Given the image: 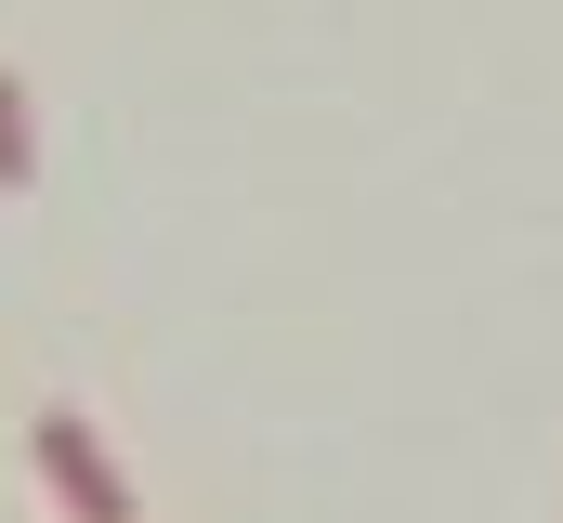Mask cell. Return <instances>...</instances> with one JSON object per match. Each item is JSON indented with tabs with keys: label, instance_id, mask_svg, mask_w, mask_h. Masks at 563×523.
Returning a JSON list of instances; mask_svg holds the SVG:
<instances>
[{
	"label": "cell",
	"instance_id": "1",
	"mask_svg": "<svg viewBox=\"0 0 563 523\" xmlns=\"http://www.w3.org/2000/svg\"><path fill=\"white\" fill-rule=\"evenodd\" d=\"M26 458H40V485L66 498V523H144L132 485H119V458L92 445V419H79V405H40V419H26Z\"/></svg>",
	"mask_w": 563,
	"mask_h": 523
},
{
	"label": "cell",
	"instance_id": "2",
	"mask_svg": "<svg viewBox=\"0 0 563 523\" xmlns=\"http://www.w3.org/2000/svg\"><path fill=\"white\" fill-rule=\"evenodd\" d=\"M40 183V119H26V79L0 66V197H26Z\"/></svg>",
	"mask_w": 563,
	"mask_h": 523
}]
</instances>
